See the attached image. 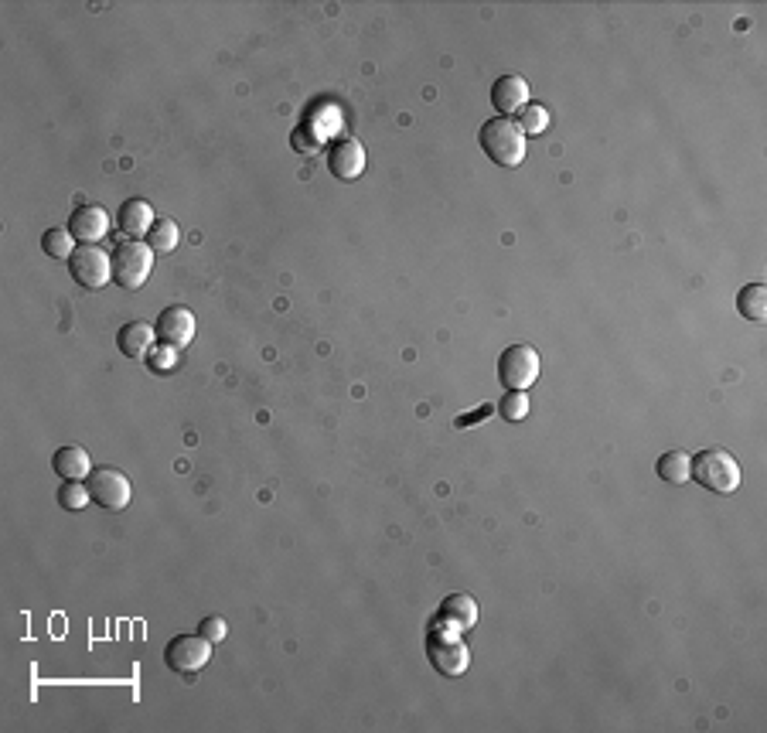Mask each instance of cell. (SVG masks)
I'll use <instances>...</instances> for the list:
<instances>
[{"label": "cell", "instance_id": "cell-6", "mask_svg": "<svg viewBox=\"0 0 767 733\" xmlns=\"http://www.w3.org/2000/svg\"><path fill=\"white\" fill-rule=\"evenodd\" d=\"M69 273L79 287L86 290H103L106 283L113 280V256L103 253L96 243H82L79 249L72 253L69 260Z\"/></svg>", "mask_w": 767, "mask_h": 733}, {"label": "cell", "instance_id": "cell-21", "mask_svg": "<svg viewBox=\"0 0 767 733\" xmlns=\"http://www.w3.org/2000/svg\"><path fill=\"white\" fill-rule=\"evenodd\" d=\"M498 416H502L505 423H522L525 416H529V396L508 389V393L498 399Z\"/></svg>", "mask_w": 767, "mask_h": 733}, {"label": "cell", "instance_id": "cell-10", "mask_svg": "<svg viewBox=\"0 0 767 733\" xmlns=\"http://www.w3.org/2000/svg\"><path fill=\"white\" fill-rule=\"evenodd\" d=\"M328 171L338 181H358L365 171V147L358 140H338L328 147Z\"/></svg>", "mask_w": 767, "mask_h": 733}, {"label": "cell", "instance_id": "cell-14", "mask_svg": "<svg viewBox=\"0 0 767 733\" xmlns=\"http://www.w3.org/2000/svg\"><path fill=\"white\" fill-rule=\"evenodd\" d=\"M491 103H495V110L502 116L522 113L525 106H529V82H525L522 76L495 79V86H491Z\"/></svg>", "mask_w": 767, "mask_h": 733}, {"label": "cell", "instance_id": "cell-22", "mask_svg": "<svg viewBox=\"0 0 767 733\" xmlns=\"http://www.w3.org/2000/svg\"><path fill=\"white\" fill-rule=\"evenodd\" d=\"M89 502H93V495H89V485H82V481H65L58 488V505L69 508V512H82Z\"/></svg>", "mask_w": 767, "mask_h": 733}, {"label": "cell", "instance_id": "cell-24", "mask_svg": "<svg viewBox=\"0 0 767 733\" xmlns=\"http://www.w3.org/2000/svg\"><path fill=\"white\" fill-rule=\"evenodd\" d=\"M178 348H171V345H157V348H150V355H147V362H150V369L154 372H174V365H178Z\"/></svg>", "mask_w": 767, "mask_h": 733}, {"label": "cell", "instance_id": "cell-15", "mask_svg": "<svg viewBox=\"0 0 767 733\" xmlns=\"http://www.w3.org/2000/svg\"><path fill=\"white\" fill-rule=\"evenodd\" d=\"M157 331L144 321H127L120 331H116V345L127 358H147L150 348H154Z\"/></svg>", "mask_w": 767, "mask_h": 733}, {"label": "cell", "instance_id": "cell-8", "mask_svg": "<svg viewBox=\"0 0 767 733\" xmlns=\"http://www.w3.org/2000/svg\"><path fill=\"white\" fill-rule=\"evenodd\" d=\"M86 485H89V495H93V502L99 508L120 512V508L130 505L133 488H130V481H127V474H123V471H116V468H93V474L86 478Z\"/></svg>", "mask_w": 767, "mask_h": 733}, {"label": "cell", "instance_id": "cell-11", "mask_svg": "<svg viewBox=\"0 0 767 733\" xmlns=\"http://www.w3.org/2000/svg\"><path fill=\"white\" fill-rule=\"evenodd\" d=\"M478 624V601L468 594H450L437 607V628L447 631H468Z\"/></svg>", "mask_w": 767, "mask_h": 733}, {"label": "cell", "instance_id": "cell-20", "mask_svg": "<svg viewBox=\"0 0 767 733\" xmlns=\"http://www.w3.org/2000/svg\"><path fill=\"white\" fill-rule=\"evenodd\" d=\"M178 239H181V232L171 219L154 222V229L147 232V246L154 249V253H171V249L178 246Z\"/></svg>", "mask_w": 767, "mask_h": 733}, {"label": "cell", "instance_id": "cell-26", "mask_svg": "<svg viewBox=\"0 0 767 733\" xmlns=\"http://www.w3.org/2000/svg\"><path fill=\"white\" fill-rule=\"evenodd\" d=\"M294 147H297L300 154H314V147H318V133L307 130V123H304V127H297L294 130Z\"/></svg>", "mask_w": 767, "mask_h": 733}, {"label": "cell", "instance_id": "cell-12", "mask_svg": "<svg viewBox=\"0 0 767 733\" xmlns=\"http://www.w3.org/2000/svg\"><path fill=\"white\" fill-rule=\"evenodd\" d=\"M69 232L79 243H99L110 232V212L103 205H79L69 219Z\"/></svg>", "mask_w": 767, "mask_h": 733}, {"label": "cell", "instance_id": "cell-25", "mask_svg": "<svg viewBox=\"0 0 767 733\" xmlns=\"http://www.w3.org/2000/svg\"><path fill=\"white\" fill-rule=\"evenodd\" d=\"M198 635L208 638L212 645H219V641L225 638V621L215 618V614H208V618H202V624H198Z\"/></svg>", "mask_w": 767, "mask_h": 733}, {"label": "cell", "instance_id": "cell-19", "mask_svg": "<svg viewBox=\"0 0 767 733\" xmlns=\"http://www.w3.org/2000/svg\"><path fill=\"white\" fill-rule=\"evenodd\" d=\"M41 249H45V256H52V260H72V253L79 246H75V236L69 229H48L45 236H41Z\"/></svg>", "mask_w": 767, "mask_h": 733}, {"label": "cell", "instance_id": "cell-5", "mask_svg": "<svg viewBox=\"0 0 767 733\" xmlns=\"http://www.w3.org/2000/svg\"><path fill=\"white\" fill-rule=\"evenodd\" d=\"M498 379H502L505 389H515V393H525L532 382L539 379V352L532 345H508L502 358H498Z\"/></svg>", "mask_w": 767, "mask_h": 733}, {"label": "cell", "instance_id": "cell-17", "mask_svg": "<svg viewBox=\"0 0 767 733\" xmlns=\"http://www.w3.org/2000/svg\"><path fill=\"white\" fill-rule=\"evenodd\" d=\"M655 471L658 478L669 481V485H686V481H693V457L686 451H665L658 457Z\"/></svg>", "mask_w": 767, "mask_h": 733}, {"label": "cell", "instance_id": "cell-23", "mask_svg": "<svg viewBox=\"0 0 767 733\" xmlns=\"http://www.w3.org/2000/svg\"><path fill=\"white\" fill-rule=\"evenodd\" d=\"M522 127V133H543L546 127H549V110L546 106H536V103H529L525 110L519 113V120H515Z\"/></svg>", "mask_w": 767, "mask_h": 733}, {"label": "cell", "instance_id": "cell-9", "mask_svg": "<svg viewBox=\"0 0 767 733\" xmlns=\"http://www.w3.org/2000/svg\"><path fill=\"white\" fill-rule=\"evenodd\" d=\"M157 331V341L161 345H171V348H185L191 338H195V314L188 307L174 304V307H164L161 318L154 324Z\"/></svg>", "mask_w": 767, "mask_h": 733}, {"label": "cell", "instance_id": "cell-2", "mask_svg": "<svg viewBox=\"0 0 767 733\" xmlns=\"http://www.w3.org/2000/svg\"><path fill=\"white\" fill-rule=\"evenodd\" d=\"M693 481H699L706 491L716 495H730L740 488V464L737 457L723 447H710V451H699L693 457Z\"/></svg>", "mask_w": 767, "mask_h": 733}, {"label": "cell", "instance_id": "cell-1", "mask_svg": "<svg viewBox=\"0 0 767 733\" xmlns=\"http://www.w3.org/2000/svg\"><path fill=\"white\" fill-rule=\"evenodd\" d=\"M481 151H485L491 161L502 164V168H519L525 161V133L515 120L508 116H495L488 120L478 133Z\"/></svg>", "mask_w": 767, "mask_h": 733}, {"label": "cell", "instance_id": "cell-18", "mask_svg": "<svg viewBox=\"0 0 767 733\" xmlns=\"http://www.w3.org/2000/svg\"><path fill=\"white\" fill-rule=\"evenodd\" d=\"M737 311L744 314L747 321H764L767 318V290L764 283H750L737 294Z\"/></svg>", "mask_w": 767, "mask_h": 733}, {"label": "cell", "instance_id": "cell-13", "mask_svg": "<svg viewBox=\"0 0 767 733\" xmlns=\"http://www.w3.org/2000/svg\"><path fill=\"white\" fill-rule=\"evenodd\" d=\"M154 222H157L154 208H150V202H144V198H130V202H123L120 212H116V226H120V232L127 239H147Z\"/></svg>", "mask_w": 767, "mask_h": 733}, {"label": "cell", "instance_id": "cell-16", "mask_svg": "<svg viewBox=\"0 0 767 733\" xmlns=\"http://www.w3.org/2000/svg\"><path fill=\"white\" fill-rule=\"evenodd\" d=\"M52 468H55L58 478H65V481H82V478H89V474H93L89 451H82V447H75V444L58 447L55 457H52Z\"/></svg>", "mask_w": 767, "mask_h": 733}, {"label": "cell", "instance_id": "cell-4", "mask_svg": "<svg viewBox=\"0 0 767 733\" xmlns=\"http://www.w3.org/2000/svg\"><path fill=\"white\" fill-rule=\"evenodd\" d=\"M427 658L440 676H464L471 665L468 645H464L457 631H447V628H437L427 638Z\"/></svg>", "mask_w": 767, "mask_h": 733}, {"label": "cell", "instance_id": "cell-3", "mask_svg": "<svg viewBox=\"0 0 767 733\" xmlns=\"http://www.w3.org/2000/svg\"><path fill=\"white\" fill-rule=\"evenodd\" d=\"M154 270V249L144 239H127L113 249V280L123 290H140Z\"/></svg>", "mask_w": 767, "mask_h": 733}, {"label": "cell", "instance_id": "cell-7", "mask_svg": "<svg viewBox=\"0 0 767 733\" xmlns=\"http://www.w3.org/2000/svg\"><path fill=\"white\" fill-rule=\"evenodd\" d=\"M208 658H212V641L202 635H178L168 641V648H164L168 669L181 672V676H191V672L205 669Z\"/></svg>", "mask_w": 767, "mask_h": 733}, {"label": "cell", "instance_id": "cell-27", "mask_svg": "<svg viewBox=\"0 0 767 733\" xmlns=\"http://www.w3.org/2000/svg\"><path fill=\"white\" fill-rule=\"evenodd\" d=\"M488 413H491V410L485 406V410H478L474 416H461V420H457V427H474V420H478V416H488Z\"/></svg>", "mask_w": 767, "mask_h": 733}]
</instances>
